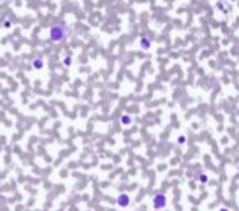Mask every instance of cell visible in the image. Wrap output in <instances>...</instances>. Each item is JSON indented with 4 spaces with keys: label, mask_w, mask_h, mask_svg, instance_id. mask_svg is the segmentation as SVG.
Wrapping results in <instances>:
<instances>
[{
    "label": "cell",
    "mask_w": 239,
    "mask_h": 211,
    "mask_svg": "<svg viewBox=\"0 0 239 211\" xmlns=\"http://www.w3.org/2000/svg\"><path fill=\"white\" fill-rule=\"evenodd\" d=\"M197 180H199V184H208V175L207 174H202V172H199L197 174Z\"/></svg>",
    "instance_id": "cell-3"
},
{
    "label": "cell",
    "mask_w": 239,
    "mask_h": 211,
    "mask_svg": "<svg viewBox=\"0 0 239 211\" xmlns=\"http://www.w3.org/2000/svg\"><path fill=\"white\" fill-rule=\"evenodd\" d=\"M220 211H229V210H228V208H221Z\"/></svg>",
    "instance_id": "cell-5"
},
{
    "label": "cell",
    "mask_w": 239,
    "mask_h": 211,
    "mask_svg": "<svg viewBox=\"0 0 239 211\" xmlns=\"http://www.w3.org/2000/svg\"><path fill=\"white\" fill-rule=\"evenodd\" d=\"M130 122H132V120H130L129 115H124V117H122V123H124V125H129Z\"/></svg>",
    "instance_id": "cell-4"
},
{
    "label": "cell",
    "mask_w": 239,
    "mask_h": 211,
    "mask_svg": "<svg viewBox=\"0 0 239 211\" xmlns=\"http://www.w3.org/2000/svg\"><path fill=\"white\" fill-rule=\"evenodd\" d=\"M130 195L129 193H120L119 196H117V200H116V203H117V206L119 208H129L130 206Z\"/></svg>",
    "instance_id": "cell-2"
},
{
    "label": "cell",
    "mask_w": 239,
    "mask_h": 211,
    "mask_svg": "<svg viewBox=\"0 0 239 211\" xmlns=\"http://www.w3.org/2000/svg\"><path fill=\"white\" fill-rule=\"evenodd\" d=\"M168 205V198L164 193H155L153 195V208L155 210H163Z\"/></svg>",
    "instance_id": "cell-1"
}]
</instances>
